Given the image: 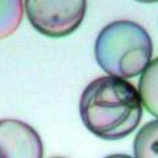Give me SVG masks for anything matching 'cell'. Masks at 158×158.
I'll use <instances>...</instances> for the list:
<instances>
[{
  "mask_svg": "<svg viewBox=\"0 0 158 158\" xmlns=\"http://www.w3.org/2000/svg\"><path fill=\"white\" fill-rule=\"evenodd\" d=\"M79 112L86 129L99 138L122 139L138 127L142 104L136 88L122 78L103 76L83 91Z\"/></svg>",
  "mask_w": 158,
  "mask_h": 158,
  "instance_id": "1",
  "label": "cell"
},
{
  "mask_svg": "<svg viewBox=\"0 0 158 158\" xmlns=\"http://www.w3.org/2000/svg\"><path fill=\"white\" fill-rule=\"evenodd\" d=\"M95 58L112 77L132 78L143 72L151 62L152 40L136 22L118 20L106 25L95 42Z\"/></svg>",
  "mask_w": 158,
  "mask_h": 158,
  "instance_id": "2",
  "label": "cell"
},
{
  "mask_svg": "<svg viewBox=\"0 0 158 158\" xmlns=\"http://www.w3.org/2000/svg\"><path fill=\"white\" fill-rule=\"evenodd\" d=\"M24 3L33 27L53 38L73 33L81 24L86 10L85 0H27Z\"/></svg>",
  "mask_w": 158,
  "mask_h": 158,
  "instance_id": "3",
  "label": "cell"
},
{
  "mask_svg": "<svg viewBox=\"0 0 158 158\" xmlns=\"http://www.w3.org/2000/svg\"><path fill=\"white\" fill-rule=\"evenodd\" d=\"M43 144L39 135L25 122L0 120V158H42Z\"/></svg>",
  "mask_w": 158,
  "mask_h": 158,
  "instance_id": "4",
  "label": "cell"
},
{
  "mask_svg": "<svg viewBox=\"0 0 158 158\" xmlns=\"http://www.w3.org/2000/svg\"><path fill=\"white\" fill-rule=\"evenodd\" d=\"M158 60L155 58L149 63V65L141 73V77L139 80L138 96L140 102L147 108L148 111L154 115L158 116L157 111V85H158Z\"/></svg>",
  "mask_w": 158,
  "mask_h": 158,
  "instance_id": "5",
  "label": "cell"
},
{
  "mask_svg": "<svg viewBox=\"0 0 158 158\" xmlns=\"http://www.w3.org/2000/svg\"><path fill=\"white\" fill-rule=\"evenodd\" d=\"M23 6L21 0H0V39L9 37L19 27Z\"/></svg>",
  "mask_w": 158,
  "mask_h": 158,
  "instance_id": "6",
  "label": "cell"
},
{
  "mask_svg": "<svg viewBox=\"0 0 158 158\" xmlns=\"http://www.w3.org/2000/svg\"><path fill=\"white\" fill-rule=\"evenodd\" d=\"M158 121L153 120L143 126L135 137L134 153L136 158H157Z\"/></svg>",
  "mask_w": 158,
  "mask_h": 158,
  "instance_id": "7",
  "label": "cell"
},
{
  "mask_svg": "<svg viewBox=\"0 0 158 158\" xmlns=\"http://www.w3.org/2000/svg\"><path fill=\"white\" fill-rule=\"evenodd\" d=\"M104 158H133V157L124 154H115V155H110V156H106Z\"/></svg>",
  "mask_w": 158,
  "mask_h": 158,
  "instance_id": "8",
  "label": "cell"
},
{
  "mask_svg": "<svg viewBox=\"0 0 158 158\" xmlns=\"http://www.w3.org/2000/svg\"><path fill=\"white\" fill-rule=\"evenodd\" d=\"M55 158H60V157H55Z\"/></svg>",
  "mask_w": 158,
  "mask_h": 158,
  "instance_id": "9",
  "label": "cell"
}]
</instances>
